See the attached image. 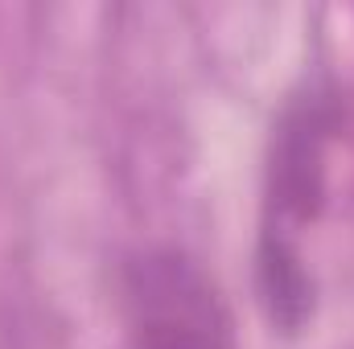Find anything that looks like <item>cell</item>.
<instances>
[{"mask_svg": "<svg viewBox=\"0 0 354 349\" xmlns=\"http://www.w3.org/2000/svg\"><path fill=\"white\" fill-rule=\"evenodd\" d=\"M128 349H231L235 321L214 275L174 243L136 247L115 275Z\"/></svg>", "mask_w": 354, "mask_h": 349, "instance_id": "6da1fadb", "label": "cell"}, {"mask_svg": "<svg viewBox=\"0 0 354 349\" xmlns=\"http://www.w3.org/2000/svg\"><path fill=\"white\" fill-rule=\"evenodd\" d=\"M342 128V99L330 83H305L297 90L268 144L264 169V230L297 239L301 226L317 222L330 185V144Z\"/></svg>", "mask_w": 354, "mask_h": 349, "instance_id": "7a4b0ae2", "label": "cell"}, {"mask_svg": "<svg viewBox=\"0 0 354 349\" xmlns=\"http://www.w3.org/2000/svg\"><path fill=\"white\" fill-rule=\"evenodd\" d=\"M256 296L268 325L280 333H301L317 312V279L301 255L297 239L260 230L256 243Z\"/></svg>", "mask_w": 354, "mask_h": 349, "instance_id": "3957f363", "label": "cell"}]
</instances>
